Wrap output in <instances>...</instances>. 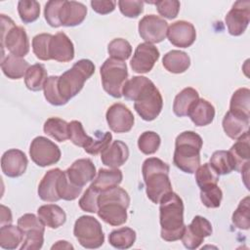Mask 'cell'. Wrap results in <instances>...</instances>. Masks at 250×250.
Masks as SVG:
<instances>
[{
	"label": "cell",
	"mask_w": 250,
	"mask_h": 250,
	"mask_svg": "<svg viewBox=\"0 0 250 250\" xmlns=\"http://www.w3.org/2000/svg\"><path fill=\"white\" fill-rule=\"evenodd\" d=\"M203 141L193 131L181 133L175 141L174 165L188 174H193L200 164V150Z\"/></svg>",
	"instance_id": "cell-4"
},
{
	"label": "cell",
	"mask_w": 250,
	"mask_h": 250,
	"mask_svg": "<svg viewBox=\"0 0 250 250\" xmlns=\"http://www.w3.org/2000/svg\"><path fill=\"white\" fill-rule=\"evenodd\" d=\"M48 78L45 65L42 63H35L29 66L24 76V83L28 90L37 92L41 91Z\"/></svg>",
	"instance_id": "cell-33"
},
{
	"label": "cell",
	"mask_w": 250,
	"mask_h": 250,
	"mask_svg": "<svg viewBox=\"0 0 250 250\" xmlns=\"http://www.w3.org/2000/svg\"><path fill=\"white\" fill-rule=\"evenodd\" d=\"M188 116L195 126H206L212 123L215 117V108L207 100L198 99L190 106Z\"/></svg>",
	"instance_id": "cell-23"
},
{
	"label": "cell",
	"mask_w": 250,
	"mask_h": 250,
	"mask_svg": "<svg viewBox=\"0 0 250 250\" xmlns=\"http://www.w3.org/2000/svg\"><path fill=\"white\" fill-rule=\"evenodd\" d=\"M159 222L161 238L168 242L181 239L184 229V203L182 198L171 191L159 202Z\"/></svg>",
	"instance_id": "cell-1"
},
{
	"label": "cell",
	"mask_w": 250,
	"mask_h": 250,
	"mask_svg": "<svg viewBox=\"0 0 250 250\" xmlns=\"http://www.w3.org/2000/svg\"><path fill=\"white\" fill-rule=\"evenodd\" d=\"M104 90L113 98L122 97V88L128 78L126 62L108 58L100 69Z\"/></svg>",
	"instance_id": "cell-7"
},
{
	"label": "cell",
	"mask_w": 250,
	"mask_h": 250,
	"mask_svg": "<svg viewBox=\"0 0 250 250\" xmlns=\"http://www.w3.org/2000/svg\"><path fill=\"white\" fill-rule=\"evenodd\" d=\"M68 137L73 145L83 148L92 139L91 136L85 133L82 123L78 120H72L68 123Z\"/></svg>",
	"instance_id": "cell-48"
},
{
	"label": "cell",
	"mask_w": 250,
	"mask_h": 250,
	"mask_svg": "<svg viewBox=\"0 0 250 250\" xmlns=\"http://www.w3.org/2000/svg\"><path fill=\"white\" fill-rule=\"evenodd\" d=\"M44 133L58 142H64L68 137V123L59 117L48 118L43 126Z\"/></svg>",
	"instance_id": "cell-36"
},
{
	"label": "cell",
	"mask_w": 250,
	"mask_h": 250,
	"mask_svg": "<svg viewBox=\"0 0 250 250\" xmlns=\"http://www.w3.org/2000/svg\"><path fill=\"white\" fill-rule=\"evenodd\" d=\"M27 164V157L21 149H8L1 157L2 172L10 178H18L23 175L26 171Z\"/></svg>",
	"instance_id": "cell-17"
},
{
	"label": "cell",
	"mask_w": 250,
	"mask_h": 250,
	"mask_svg": "<svg viewBox=\"0 0 250 250\" xmlns=\"http://www.w3.org/2000/svg\"><path fill=\"white\" fill-rule=\"evenodd\" d=\"M24 234L22 230L13 225H5L0 228V246L3 249L13 250L19 247L23 241Z\"/></svg>",
	"instance_id": "cell-32"
},
{
	"label": "cell",
	"mask_w": 250,
	"mask_h": 250,
	"mask_svg": "<svg viewBox=\"0 0 250 250\" xmlns=\"http://www.w3.org/2000/svg\"><path fill=\"white\" fill-rule=\"evenodd\" d=\"M18 13L23 23H31L39 18L40 4L34 0H21L18 3Z\"/></svg>",
	"instance_id": "cell-40"
},
{
	"label": "cell",
	"mask_w": 250,
	"mask_h": 250,
	"mask_svg": "<svg viewBox=\"0 0 250 250\" xmlns=\"http://www.w3.org/2000/svg\"><path fill=\"white\" fill-rule=\"evenodd\" d=\"M73 234L79 244L88 249L101 247L104 242V234L100 222L92 216H81L74 224Z\"/></svg>",
	"instance_id": "cell-8"
},
{
	"label": "cell",
	"mask_w": 250,
	"mask_h": 250,
	"mask_svg": "<svg viewBox=\"0 0 250 250\" xmlns=\"http://www.w3.org/2000/svg\"><path fill=\"white\" fill-rule=\"evenodd\" d=\"M29 63L22 58L14 55H8L1 59V69L10 79H21L25 76Z\"/></svg>",
	"instance_id": "cell-27"
},
{
	"label": "cell",
	"mask_w": 250,
	"mask_h": 250,
	"mask_svg": "<svg viewBox=\"0 0 250 250\" xmlns=\"http://www.w3.org/2000/svg\"><path fill=\"white\" fill-rule=\"evenodd\" d=\"M95 72V64L92 61L82 59L76 62L71 68L59 76L58 88L61 96L68 102L83 88L84 83Z\"/></svg>",
	"instance_id": "cell-5"
},
{
	"label": "cell",
	"mask_w": 250,
	"mask_h": 250,
	"mask_svg": "<svg viewBox=\"0 0 250 250\" xmlns=\"http://www.w3.org/2000/svg\"><path fill=\"white\" fill-rule=\"evenodd\" d=\"M64 0H51L45 4L44 17L47 23L52 27L62 26L60 21V11Z\"/></svg>",
	"instance_id": "cell-50"
},
{
	"label": "cell",
	"mask_w": 250,
	"mask_h": 250,
	"mask_svg": "<svg viewBox=\"0 0 250 250\" xmlns=\"http://www.w3.org/2000/svg\"><path fill=\"white\" fill-rule=\"evenodd\" d=\"M58 80L59 76L53 75L49 76L44 84V96L47 102L53 105L60 106L65 104L67 102L61 96L58 88Z\"/></svg>",
	"instance_id": "cell-44"
},
{
	"label": "cell",
	"mask_w": 250,
	"mask_h": 250,
	"mask_svg": "<svg viewBox=\"0 0 250 250\" xmlns=\"http://www.w3.org/2000/svg\"><path fill=\"white\" fill-rule=\"evenodd\" d=\"M29 155L31 160L40 167L56 164L61 159L60 147L43 136L34 138L30 144Z\"/></svg>",
	"instance_id": "cell-10"
},
{
	"label": "cell",
	"mask_w": 250,
	"mask_h": 250,
	"mask_svg": "<svg viewBox=\"0 0 250 250\" xmlns=\"http://www.w3.org/2000/svg\"><path fill=\"white\" fill-rule=\"evenodd\" d=\"M162 64L171 73H183L189 67L190 59L186 52L172 50L164 55Z\"/></svg>",
	"instance_id": "cell-28"
},
{
	"label": "cell",
	"mask_w": 250,
	"mask_h": 250,
	"mask_svg": "<svg viewBox=\"0 0 250 250\" xmlns=\"http://www.w3.org/2000/svg\"><path fill=\"white\" fill-rule=\"evenodd\" d=\"M136 241V231L128 227L112 230L108 235V242L117 249H128Z\"/></svg>",
	"instance_id": "cell-35"
},
{
	"label": "cell",
	"mask_w": 250,
	"mask_h": 250,
	"mask_svg": "<svg viewBox=\"0 0 250 250\" xmlns=\"http://www.w3.org/2000/svg\"><path fill=\"white\" fill-rule=\"evenodd\" d=\"M86 15L87 8L84 4L64 0L60 11V21L63 26H76L83 22Z\"/></svg>",
	"instance_id": "cell-21"
},
{
	"label": "cell",
	"mask_w": 250,
	"mask_h": 250,
	"mask_svg": "<svg viewBox=\"0 0 250 250\" xmlns=\"http://www.w3.org/2000/svg\"><path fill=\"white\" fill-rule=\"evenodd\" d=\"M62 170L54 168L46 172L38 186V195L43 201L57 202L61 198L57 191V182Z\"/></svg>",
	"instance_id": "cell-22"
},
{
	"label": "cell",
	"mask_w": 250,
	"mask_h": 250,
	"mask_svg": "<svg viewBox=\"0 0 250 250\" xmlns=\"http://www.w3.org/2000/svg\"><path fill=\"white\" fill-rule=\"evenodd\" d=\"M232 224L239 229L247 230L250 228L249 218V196H245L238 204L232 214Z\"/></svg>",
	"instance_id": "cell-46"
},
{
	"label": "cell",
	"mask_w": 250,
	"mask_h": 250,
	"mask_svg": "<svg viewBox=\"0 0 250 250\" xmlns=\"http://www.w3.org/2000/svg\"><path fill=\"white\" fill-rule=\"evenodd\" d=\"M157 12L163 18L168 20L175 19L180 11L181 4L177 0H160L154 2Z\"/></svg>",
	"instance_id": "cell-52"
},
{
	"label": "cell",
	"mask_w": 250,
	"mask_h": 250,
	"mask_svg": "<svg viewBox=\"0 0 250 250\" xmlns=\"http://www.w3.org/2000/svg\"><path fill=\"white\" fill-rule=\"evenodd\" d=\"M198 99H199V94L195 89L191 87H187L183 89L174 99V103H173L174 113L179 117L188 115V112L190 106Z\"/></svg>",
	"instance_id": "cell-30"
},
{
	"label": "cell",
	"mask_w": 250,
	"mask_h": 250,
	"mask_svg": "<svg viewBox=\"0 0 250 250\" xmlns=\"http://www.w3.org/2000/svg\"><path fill=\"white\" fill-rule=\"evenodd\" d=\"M250 21V1L239 0L234 2L232 8L225 18L229 33L232 36L241 35L247 28Z\"/></svg>",
	"instance_id": "cell-12"
},
{
	"label": "cell",
	"mask_w": 250,
	"mask_h": 250,
	"mask_svg": "<svg viewBox=\"0 0 250 250\" xmlns=\"http://www.w3.org/2000/svg\"><path fill=\"white\" fill-rule=\"evenodd\" d=\"M57 191L61 199L71 201L80 195L82 188L71 183L67 178L65 171H62L57 182Z\"/></svg>",
	"instance_id": "cell-37"
},
{
	"label": "cell",
	"mask_w": 250,
	"mask_h": 250,
	"mask_svg": "<svg viewBox=\"0 0 250 250\" xmlns=\"http://www.w3.org/2000/svg\"><path fill=\"white\" fill-rule=\"evenodd\" d=\"M105 118L109 129L114 133L129 132L133 128L135 122L132 111L120 103L113 104L107 108Z\"/></svg>",
	"instance_id": "cell-15"
},
{
	"label": "cell",
	"mask_w": 250,
	"mask_h": 250,
	"mask_svg": "<svg viewBox=\"0 0 250 250\" xmlns=\"http://www.w3.org/2000/svg\"><path fill=\"white\" fill-rule=\"evenodd\" d=\"M249 131L241 136L231 146L229 152L231 153L235 162V171L241 172L244 168L249 167L250 164V145H249Z\"/></svg>",
	"instance_id": "cell-26"
},
{
	"label": "cell",
	"mask_w": 250,
	"mask_h": 250,
	"mask_svg": "<svg viewBox=\"0 0 250 250\" xmlns=\"http://www.w3.org/2000/svg\"><path fill=\"white\" fill-rule=\"evenodd\" d=\"M0 209H1V220H0L1 227L5 226V225H10L13 221V217H12V213H11L10 208L1 204Z\"/></svg>",
	"instance_id": "cell-55"
},
{
	"label": "cell",
	"mask_w": 250,
	"mask_h": 250,
	"mask_svg": "<svg viewBox=\"0 0 250 250\" xmlns=\"http://www.w3.org/2000/svg\"><path fill=\"white\" fill-rule=\"evenodd\" d=\"M144 1L120 0L118 6L121 14L127 18H137L144 12Z\"/></svg>",
	"instance_id": "cell-53"
},
{
	"label": "cell",
	"mask_w": 250,
	"mask_h": 250,
	"mask_svg": "<svg viewBox=\"0 0 250 250\" xmlns=\"http://www.w3.org/2000/svg\"><path fill=\"white\" fill-rule=\"evenodd\" d=\"M112 135L109 132H99L97 131L95 133V137L91 139V141L88 143V145L84 147V150L91 154V155H97L99 153H102L111 143Z\"/></svg>",
	"instance_id": "cell-45"
},
{
	"label": "cell",
	"mask_w": 250,
	"mask_h": 250,
	"mask_svg": "<svg viewBox=\"0 0 250 250\" xmlns=\"http://www.w3.org/2000/svg\"><path fill=\"white\" fill-rule=\"evenodd\" d=\"M62 249H73V246L71 244H69L65 240H60L56 244H54L52 246V250H54V249H62Z\"/></svg>",
	"instance_id": "cell-56"
},
{
	"label": "cell",
	"mask_w": 250,
	"mask_h": 250,
	"mask_svg": "<svg viewBox=\"0 0 250 250\" xmlns=\"http://www.w3.org/2000/svg\"><path fill=\"white\" fill-rule=\"evenodd\" d=\"M170 167L157 157L146 158L142 166L143 178L147 197L153 203H159L164 195L173 191L169 179Z\"/></svg>",
	"instance_id": "cell-3"
},
{
	"label": "cell",
	"mask_w": 250,
	"mask_h": 250,
	"mask_svg": "<svg viewBox=\"0 0 250 250\" xmlns=\"http://www.w3.org/2000/svg\"><path fill=\"white\" fill-rule=\"evenodd\" d=\"M159 56V50L153 44L140 43L131 59V67L136 73H147L153 68Z\"/></svg>",
	"instance_id": "cell-14"
},
{
	"label": "cell",
	"mask_w": 250,
	"mask_h": 250,
	"mask_svg": "<svg viewBox=\"0 0 250 250\" xmlns=\"http://www.w3.org/2000/svg\"><path fill=\"white\" fill-rule=\"evenodd\" d=\"M37 214L41 222L50 229H58L66 221L65 212L57 204L42 205L37 209Z\"/></svg>",
	"instance_id": "cell-25"
},
{
	"label": "cell",
	"mask_w": 250,
	"mask_h": 250,
	"mask_svg": "<svg viewBox=\"0 0 250 250\" xmlns=\"http://www.w3.org/2000/svg\"><path fill=\"white\" fill-rule=\"evenodd\" d=\"M53 35L50 33H40L32 38V51L37 59L41 61H49L50 58V42Z\"/></svg>",
	"instance_id": "cell-43"
},
{
	"label": "cell",
	"mask_w": 250,
	"mask_h": 250,
	"mask_svg": "<svg viewBox=\"0 0 250 250\" xmlns=\"http://www.w3.org/2000/svg\"><path fill=\"white\" fill-rule=\"evenodd\" d=\"M90 4L92 6V9L100 15H106L113 12L116 6V2L112 0H108V1L93 0L91 1Z\"/></svg>",
	"instance_id": "cell-54"
},
{
	"label": "cell",
	"mask_w": 250,
	"mask_h": 250,
	"mask_svg": "<svg viewBox=\"0 0 250 250\" xmlns=\"http://www.w3.org/2000/svg\"><path fill=\"white\" fill-rule=\"evenodd\" d=\"M212 233L211 223L202 216H195L188 226L185 227L183 235L181 237L184 246L187 249H197L204 238L210 236Z\"/></svg>",
	"instance_id": "cell-11"
},
{
	"label": "cell",
	"mask_w": 250,
	"mask_h": 250,
	"mask_svg": "<svg viewBox=\"0 0 250 250\" xmlns=\"http://www.w3.org/2000/svg\"><path fill=\"white\" fill-rule=\"evenodd\" d=\"M249 118L238 116L229 110L223 118V129L228 137L237 140L249 131Z\"/></svg>",
	"instance_id": "cell-24"
},
{
	"label": "cell",
	"mask_w": 250,
	"mask_h": 250,
	"mask_svg": "<svg viewBox=\"0 0 250 250\" xmlns=\"http://www.w3.org/2000/svg\"><path fill=\"white\" fill-rule=\"evenodd\" d=\"M194 173L196 184L200 189L215 186L219 182V174L210 165V163H204L199 166Z\"/></svg>",
	"instance_id": "cell-38"
},
{
	"label": "cell",
	"mask_w": 250,
	"mask_h": 250,
	"mask_svg": "<svg viewBox=\"0 0 250 250\" xmlns=\"http://www.w3.org/2000/svg\"><path fill=\"white\" fill-rule=\"evenodd\" d=\"M1 18V46L2 52L7 49L11 55L22 58L29 52V40L25 29L15 24L14 21L4 15Z\"/></svg>",
	"instance_id": "cell-6"
},
{
	"label": "cell",
	"mask_w": 250,
	"mask_h": 250,
	"mask_svg": "<svg viewBox=\"0 0 250 250\" xmlns=\"http://www.w3.org/2000/svg\"><path fill=\"white\" fill-rule=\"evenodd\" d=\"M129 157V148L127 145L119 140L111 143L102 153L101 160L104 165L109 168H118L122 166Z\"/></svg>",
	"instance_id": "cell-20"
},
{
	"label": "cell",
	"mask_w": 250,
	"mask_h": 250,
	"mask_svg": "<svg viewBox=\"0 0 250 250\" xmlns=\"http://www.w3.org/2000/svg\"><path fill=\"white\" fill-rule=\"evenodd\" d=\"M50 58L60 62H67L74 58V46L64 32L53 35L50 42Z\"/></svg>",
	"instance_id": "cell-19"
},
{
	"label": "cell",
	"mask_w": 250,
	"mask_h": 250,
	"mask_svg": "<svg viewBox=\"0 0 250 250\" xmlns=\"http://www.w3.org/2000/svg\"><path fill=\"white\" fill-rule=\"evenodd\" d=\"M123 179L122 172L118 168L100 169L96 179L90 186L99 190L100 192L118 186Z\"/></svg>",
	"instance_id": "cell-29"
},
{
	"label": "cell",
	"mask_w": 250,
	"mask_h": 250,
	"mask_svg": "<svg viewBox=\"0 0 250 250\" xmlns=\"http://www.w3.org/2000/svg\"><path fill=\"white\" fill-rule=\"evenodd\" d=\"M223 191L218 185L200 189V199L207 208H218L221 205Z\"/></svg>",
	"instance_id": "cell-49"
},
{
	"label": "cell",
	"mask_w": 250,
	"mask_h": 250,
	"mask_svg": "<svg viewBox=\"0 0 250 250\" xmlns=\"http://www.w3.org/2000/svg\"><path fill=\"white\" fill-rule=\"evenodd\" d=\"M99 195H100V191L94 188L92 186H90L85 190L81 198L79 199V202H78L79 207L85 212L97 213L99 209V204H98Z\"/></svg>",
	"instance_id": "cell-51"
},
{
	"label": "cell",
	"mask_w": 250,
	"mask_h": 250,
	"mask_svg": "<svg viewBox=\"0 0 250 250\" xmlns=\"http://www.w3.org/2000/svg\"><path fill=\"white\" fill-rule=\"evenodd\" d=\"M45 229H30L23 231L24 238L21 250H38L43 246Z\"/></svg>",
	"instance_id": "cell-47"
},
{
	"label": "cell",
	"mask_w": 250,
	"mask_h": 250,
	"mask_svg": "<svg viewBox=\"0 0 250 250\" xmlns=\"http://www.w3.org/2000/svg\"><path fill=\"white\" fill-rule=\"evenodd\" d=\"M161 139L159 135L153 131H146L142 133L138 139L139 149L144 154H153L160 146Z\"/></svg>",
	"instance_id": "cell-42"
},
{
	"label": "cell",
	"mask_w": 250,
	"mask_h": 250,
	"mask_svg": "<svg viewBox=\"0 0 250 250\" xmlns=\"http://www.w3.org/2000/svg\"><path fill=\"white\" fill-rule=\"evenodd\" d=\"M167 37L176 47L188 48L196 39V30L192 23L187 21H178L168 26Z\"/></svg>",
	"instance_id": "cell-16"
},
{
	"label": "cell",
	"mask_w": 250,
	"mask_h": 250,
	"mask_svg": "<svg viewBox=\"0 0 250 250\" xmlns=\"http://www.w3.org/2000/svg\"><path fill=\"white\" fill-rule=\"evenodd\" d=\"M65 174L71 183L83 188L95 179L96 167L91 159L80 158L75 160L65 170Z\"/></svg>",
	"instance_id": "cell-18"
},
{
	"label": "cell",
	"mask_w": 250,
	"mask_h": 250,
	"mask_svg": "<svg viewBox=\"0 0 250 250\" xmlns=\"http://www.w3.org/2000/svg\"><path fill=\"white\" fill-rule=\"evenodd\" d=\"M139 34L146 43H160L167 36L168 22L155 15H146L139 21Z\"/></svg>",
	"instance_id": "cell-13"
},
{
	"label": "cell",
	"mask_w": 250,
	"mask_h": 250,
	"mask_svg": "<svg viewBox=\"0 0 250 250\" xmlns=\"http://www.w3.org/2000/svg\"><path fill=\"white\" fill-rule=\"evenodd\" d=\"M250 110V90L248 88H239L231 96L229 103V111L244 117L249 118Z\"/></svg>",
	"instance_id": "cell-31"
},
{
	"label": "cell",
	"mask_w": 250,
	"mask_h": 250,
	"mask_svg": "<svg viewBox=\"0 0 250 250\" xmlns=\"http://www.w3.org/2000/svg\"><path fill=\"white\" fill-rule=\"evenodd\" d=\"M107 52L111 59L126 61L132 54L131 44L123 38H115L108 43Z\"/></svg>",
	"instance_id": "cell-41"
},
{
	"label": "cell",
	"mask_w": 250,
	"mask_h": 250,
	"mask_svg": "<svg viewBox=\"0 0 250 250\" xmlns=\"http://www.w3.org/2000/svg\"><path fill=\"white\" fill-rule=\"evenodd\" d=\"M98 216L106 224L117 227L127 222V208L130 196L122 188L116 186L100 192Z\"/></svg>",
	"instance_id": "cell-2"
},
{
	"label": "cell",
	"mask_w": 250,
	"mask_h": 250,
	"mask_svg": "<svg viewBox=\"0 0 250 250\" xmlns=\"http://www.w3.org/2000/svg\"><path fill=\"white\" fill-rule=\"evenodd\" d=\"M163 107V99L151 81L134 101V108L141 118L145 121L154 120L161 112Z\"/></svg>",
	"instance_id": "cell-9"
},
{
	"label": "cell",
	"mask_w": 250,
	"mask_h": 250,
	"mask_svg": "<svg viewBox=\"0 0 250 250\" xmlns=\"http://www.w3.org/2000/svg\"><path fill=\"white\" fill-rule=\"evenodd\" d=\"M151 82L145 76H133L127 80L122 88V96L128 101H135L139 94Z\"/></svg>",
	"instance_id": "cell-39"
},
{
	"label": "cell",
	"mask_w": 250,
	"mask_h": 250,
	"mask_svg": "<svg viewBox=\"0 0 250 250\" xmlns=\"http://www.w3.org/2000/svg\"><path fill=\"white\" fill-rule=\"evenodd\" d=\"M209 163L219 175H227L235 170V162L229 150H216Z\"/></svg>",
	"instance_id": "cell-34"
}]
</instances>
